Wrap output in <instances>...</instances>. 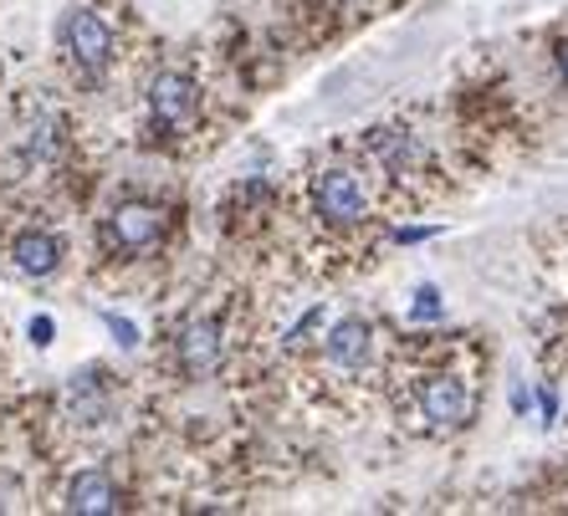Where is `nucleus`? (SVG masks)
I'll use <instances>...</instances> for the list:
<instances>
[{
  "mask_svg": "<svg viewBox=\"0 0 568 516\" xmlns=\"http://www.w3.org/2000/svg\"><path fill=\"white\" fill-rule=\"evenodd\" d=\"M164 236H170V210H164V205H149V199H123V205H113V210L103 215V226H98L103 251L123 256V261L159 251Z\"/></svg>",
  "mask_w": 568,
  "mask_h": 516,
  "instance_id": "f257e3e1",
  "label": "nucleus"
},
{
  "mask_svg": "<svg viewBox=\"0 0 568 516\" xmlns=\"http://www.w3.org/2000/svg\"><path fill=\"white\" fill-rule=\"evenodd\" d=\"M57 47H62L67 62L78 66V72H88V78L108 72V62L119 56V37H113V27H108L93 6L62 11V21H57Z\"/></svg>",
  "mask_w": 568,
  "mask_h": 516,
  "instance_id": "f03ea898",
  "label": "nucleus"
},
{
  "mask_svg": "<svg viewBox=\"0 0 568 516\" xmlns=\"http://www.w3.org/2000/svg\"><path fill=\"white\" fill-rule=\"evenodd\" d=\"M313 210L328 226H358L364 210H369V189L354 169H323L313 174Z\"/></svg>",
  "mask_w": 568,
  "mask_h": 516,
  "instance_id": "7ed1b4c3",
  "label": "nucleus"
},
{
  "mask_svg": "<svg viewBox=\"0 0 568 516\" xmlns=\"http://www.w3.org/2000/svg\"><path fill=\"white\" fill-rule=\"evenodd\" d=\"M200 113V87L190 72H154L149 78V118L159 128H190Z\"/></svg>",
  "mask_w": 568,
  "mask_h": 516,
  "instance_id": "20e7f679",
  "label": "nucleus"
},
{
  "mask_svg": "<svg viewBox=\"0 0 568 516\" xmlns=\"http://www.w3.org/2000/svg\"><path fill=\"white\" fill-rule=\"evenodd\" d=\"M221 358H225L221 322H215V318L180 322V332H174V363H180V373H185V379H211V373L221 369Z\"/></svg>",
  "mask_w": 568,
  "mask_h": 516,
  "instance_id": "39448f33",
  "label": "nucleus"
},
{
  "mask_svg": "<svg viewBox=\"0 0 568 516\" xmlns=\"http://www.w3.org/2000/svg\"><path fill=\"white\" fill-rule=\"evenodd\" d=\"M420 414L440 430H456V424L471 420V389L456 373H430L420 384Z\"/></svg>",
  "mask_w": 568,
  "mask_h": 516,
  "instance_id": "423d86ee",
  "label": "nucleus"
},
{
  "mask_svg": "<svg viewBox=\"0 0 568 516\" xmlns=\"http://www.w3.org/2000/svg\"><path fill=\"white\" fill-rule=\"evenodd\" d=\"M62 256H67V246H62L57 230L31 226L11 240V266L21 271V277H52L57 266H62Z\"/></svg>",
  "mask_w": 568,
  "mask_h": 516,
  "instance_id": "0eeeda50",
  "label": "nucleus"
},
{
  "mask_svg": "<svg viewBox=\"0 0 568 516\" xmlns=\"http://www.w3.org/2000/svg\"><path fill=\"white\" fill-rule=\"evenodd\" d=\"M374 353V328L364 318H338L323 338V358L333 369H364Z\"/></svg>",
  "mask_w": 568,
  "mask_h": 516,
  "instance_id": "6e6552de",
  "label": "nucleus"
},
{
  "mask_svg": "<svg viewBox=\"0 0 568 516\" xmlns=\"http://www.w3.org/2000/svg\"><path fill=\"white\" fill-rule=\"evenodd\" d=\"M67 512H82V516H98V512H119L123 496H119V481L108 471H78L67 481Z\"/></svg>",
  "mask_w": 568,
  "mask_h": 516,
  "instance_id": "1a4fd4ad",
  "label": "nucleus"
},
{
  "mask_svg": "<svg viewBox=\"0 0 568 516\" xmlns=\"http://www.w3.org/2000/svg\"><path fill=\"white\" fill-rule=\"evenodd\" d=\"M446 318V297H440V287H415V302H410V322H440Z\"/></svg>",
  "mask_w": 568,
  "mask_h": 516,
  "instance_id": "9d476101",
  "label": "nucleus"
},
{
  "mask_svg": "<svg viewBox=\"0 0 568 516\" xmlns=\"http://www.w3.org/2000/svg\"><path fill=\"white\" fill-rule=\"evenodd\" d=\"M379 154L389 159V169H395V174H405V164L415 159V138H410V133H384Z\"/></svg>",
  "mask_w": 568,
  "mask_h": 516,
  "instance_id": "9b49d317",
  "label": "nucleus"
},
{
  "mask_svg": "<svg viewBox=\"0 0 568 516\" xmlns=\"http://www.w3.org/2000/svg\"><path fill=\"white\" fill-rule=\"evenodd\" d=\"M103 322H108V332L119 338V348H139V328H133L129 318H119V312H103Z\"/></svg>",
  "mask_w": 568,
  "mask_h": 516,
  "instance_id": "f8f14e48",
  "label": "nucleus"
},
{
  "mask_svg": "<svg viewBox=\"0 0 568 516\" xmlns=\"http://www.w3.org/2000/svg\"><path fill=\"white\" fill-rule=\"evenodd\" d=\"M313 328H323V307H313V312H307V318L287 332V348H303V343H307V332H313Z\"/></svg>",
  "mask_w": 568,
  "mask_h": 516,
  "instance_id": "ddd939ff",
  "label": "nucleus"
},
{
  "mask_svg": "<svg viewBox=\"0 0 568 516\" xmlns=\"http://www.w3.org/2000/svg\"><path fill=\"white\" fill-rule=\"evenodd\" d=\"M436 236V226H395L389 230V240H399V246H420V240Z\"/></svg>",
  "mask_w": 568,
  "mask_h": 516,
  "instance_id": "4468645a",
  "label": "nucleus"
},
{
  "mask_svg": "<svg viewBox=\"0 0 568 516\" xmlns=\"http://www.w3.org/2000/svg\"><path fill=\"white\" fill-rule=\"evenodd\" d=\"M31 343L37 348L52 343V318H31Z\"/></svg>",
  "mask_w": 568,
  "mask_h": 516,
  "instance_id": "2eb2a0df",
  "label": "nucleus"
},
{
  "mask_svg": "<svg viewBox=\"0 0 568 516\" xmlns=\"http://www.w3.org/2000/svg\"><path fill=\"white\" fill-rule=\"evenodd\" d=\"M558 420V399H554V389H542V424H554Z\"/></svg>",
  "mask_w": 568,
  "mask_h": 516,
  "instance_id": "dca6fc26",
  "label": "nucleus"
},
{
  "mask_svg": "<svg viewBox=\"0 0 568 516\" xmlns=\"http://www.w3.org/2000/svg\"><path fill=\"white\" fill-rule=\"evenodd\" d=\"M558 72H564V82H568V47L558 52Z\"/></svg>",
  "mask_w": 568,
  "mask_h": 516,
  "instance_id": "f3484780",
  "label": "nucleus"
}]
</instances>
